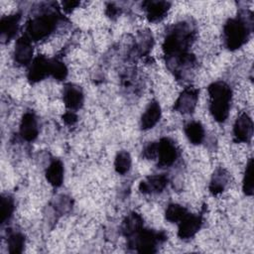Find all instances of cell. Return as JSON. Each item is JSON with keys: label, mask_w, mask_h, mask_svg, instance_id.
Wrapping results in <instances>:
<instances>
[{"label": "cell", "mask_w": 254, "mask_h": 254, "mask_svg": "<svg viewBox=\"0 0 254 254\" xmlns=\"http://www.w3.org/2000/svg\"><path fill=\"white\" fill-rule=\"evenodd\" d=\"M79 5L78 1H64L63 2V9L66 12V13H70L72 12L77 6Z\"/></svg>", "instance_id": "obj_31"}, {"label": "cell", "mask_w": 254, "mask_h": 254, "mask_svg": "<svg viewBox=\"0 0 254 254\" xmlns=\"http://www.w3.org/2000/svg\"><path fill=\"white\" fill-rule=\"evenodd\" d=\"M189 213L188 209L180 204L177 203H171L167 206L166 208V212H165V216L166 219L170 222H180L187 214Z\"/></svg>", "instance_id": "obj_23"}, {"label": "cell", "mask_w": 254, "mask_h": 254, "mask_svg": "<svg viewBox=\"0 0 254 254\" xmlns=\"http://www.w3.org/2000/svg\"><path fill=\"white\" fill-rule=\"evenodd\" d=\"M51 75L58 80H64L67 75L65 64L60 60H51Z\"/></svg>", "instance_id": "obj_28"}, {"label": "cell", "mask_w": 254, "mask_h": 254, "mask_svg": "<svg viewBox=\"0 0 254 254\" xmlns=\"http://www.w3.org/2000/svg\"><path fill=\"white\" fill-rule=\"evenodd\" d=\"M14 60L20 65H28L33 61L32 41L26 35H23L16 41Z\"/></svg>", "instance_id": "obj_11"}, {"label": "cell", "mask_w": 254, "mask_h": 254, "mask_svg": "<svg viewBox=\"0 0 254 254\" xmlns=\"http://www.w3.org/2000/svg\"><path fill=\"white\" fill-rule=\"evenodd\" d=\"M63 99L64 105L70 110H77L83 104V92L81 88L75 84L67 83L64 85Z\"/></svg>", "instance_id": "obj_13"}, {"label": "cell", "mask_w": 254, "mask_h": 254, "mask_svg": "<svg viewBox=\"0 0 254 254\" xmlns=\"http://www.w3.org/2000/svg\"><path fill=\"white\" fill-rule=\"evenodd\" d=\"M171 3L167 1H145L143 7L146 13V17L150 22H159L163 20L169 9Z\"/></svg>", "instance_id": "obj_14"}, {"label": "cell", "mask_w": 254, "mask_h": 254, "mask_svg": "<svg viewBox=\"0 0 254 254\" xmlns=\"http://www.w3.org/2000/svg\"><path fill=\"white\" fill-rule=\"evenodd\" d=\"M201 224H202V216L201 215L191 214L189 212L179 222L178 236L183 240L190 239L200 229Z\"/></svg>", "instance_id": "obj_9"}, {"label": "cell", "mask_w": 254, "mask_h": 254, "mask_svg": "<svg viewBox=\"0 0 254 254\" xmlns=\"http://www.w3.org/2000/svg\"><path fill=\"white\" fill-rule=\"evenodd\" d=\"M21 20V14L15 13L7 15L1 18L0 21V37L3 43L12 40L19 29V23Z\"/></svg>", "instance_id": "obj_12"}, {"label": "cell", "mask_w": 254, "mask_h": 254, "mask_svg": "<svg viewBox=\"0 0 254 254\" xmlns=\"http://www.w3.org/2000/svg\"><path fill=\"white\" fill-rule=\"evenodd\" d=\"M51 75V60L45 56H37L32 63L28 70V79L31 83L39 82Z\"/></svg>", "instance_id": "obj_6"}, {"label": "cell", "mask_w": 254, "mask_h": 254, "mask_svg": "<svg viewBox=\"0 0 254 254\" xmlns=\"http://www.w3.org/2000/svg\"><path fill=\"white\" fill-rule=\"evenodd\" d=\"M185 134L189 141L193 145H198L203 141L204 129L200 122L190 121L185 126Z\"/></svg>", "instance_id": "obj_21"}, {"label": "cell", "mask_w": 254, "mask_h": 254, "mask_svg": "<svg viewBox=\"0 0 254 254\" xmlns=\"http://www.w3.org/2000/svg\"><path fill=\"white\" fill-rule=\"evenodd\" d=\"M158 156V142H150L143 149V157L148 160H154Z\"/></svg>", "instance_id": "obj_29"}, {"label": "cell", "mask_w": 254, "mask_h": 254, "mask_svg": "<svg viewBox=\"0 0 254 254\" xmlns=\"http://www.w3.org/2000/svg\"><path fill=\"white\" fill-rule=\"evenodd\" d=\"M193 39L194 31L188 23H177L166 34L163 52L169 61L177 64V66L190 65L194 62V57L189 54Z\"/></svg>", "instance_id": "obj_1"}, {"label": "cell", "mask_w": 254, "mask_h": 254, "mask_svg": "<svg viewBox=\"0 0 254 254\" xmlns=\"http://www.w3.org/2000/svg\"><path fill=\"white\" fill-rule=\"evenodd\" d=\"M143 223L144 220L140 214L137 212H130L122 221L121 232L125 237L129 238L143 228Z\"/></svg>", "instance_id": "obj_18"}, {"label": "cell", "mask_w": 254, "mask_h": 254, "mask_svg": "<svg viewBox=\"0 0 254 254\" xmlns=\"http://www.w3.org/2000/svg\"><path fill=\"white\" fill-rule=\"evenodd\" d=\"M46 179L55 188L61 187L64 181V165L61 160L54 159L46 170Z\"/></svg>", "instance_id": "obj_19"}, {"label": "cell", "mask_w": 254, "mask_h": 254, "mask_svg": "<svg viewBox=\"0 0 254 254\" xmlns=\"http://www.w3.org/2000/svg\"><path fill=\"white\" fill-rule=\"evenodd\" d=\"M167 239L165 232L142 228L138 233L129 237L128 246L138 253H156L158 245Z\"/></svg>", "instance_id": "obj_4"}, {"label": "cell", "mask_w": 254, "mask_h": 254, "mask_svg": "<svg viewBox=\"0 0 254 254\" xmlns=\"http://www.w3.org/2000/svg\"><path fill=\"white\" fill-rule=\"evenodd\" d=\"M253 135V121L246 113L237 117L233 126V137L237 143H248Z\"/></svg>", "instance_id": "obj_8"}, {"label": "cell", "mask_w": 254, "mask_h": 254, "mask_svg": "<svg viewBox=\"0 0 254 254\" xmlns=\"http://www.w3.org/2000/svg\"><path fill=\"white\" fill-rule=\"evenodd\" d=\"M198 99V89L192 86L185 88L174 104V109L182 114L191 113Z\"/></svg>", "instance_id": "obj_7"}, {"label": "cell", "mask_w": 254, "mask_h": 254, "mask_svg": "<svg viewBox=\"0 0 254 254\" xmlns=\"http://www.w3.org/2000/svg\"><path fill=\"white\" fill-rule=\"evenodd\" d=\"M58 16L55 13L43 14L33 18L26 27V36L31 41H41L48 38L57 28Z\"/></svg>", "instance_id": "obj_5"}, {"label": "cell", "mask_w": 254, "mask_h": 254, "mask_svg": "<svg viewBox=\"0 0 254 254\" xmlns=\"http://www.w3.org/2000/svg\"><path fill=\"white\" fill-rule=\"evenodd\" d=\"M14 198L10 194H2L0 206L1 224H5L11 218L14 211Z\"/></svg>", "instance_id": "obj_24"}, {"label": "cell", "mask_w": 254, "mask_h": 254, "mask_svg": "<svg viewBox=\"0 0 254 254\" xmlns=\"http://www.w3.org/2000/svg\"><path fill=\"white\" fill-rule=\"evenodd\" d=\"M209 94V111L217 122H224L229 114L232 90L230 86L221 80L212 82L208 85Z\"/></svg>", "instance_id": "obj_3"}, {"label": "cell", "mask_w": 254, "mask_h": 254, "mask_svg": "<svg viewBox=\"0 0 254 254\" xmlns=\"http://www.w3.org/2000/svg\"><path fill=\"white\" fill-rule=\"evenodd\" d=\"M168 182V177L164 174L150 176L141 181L139 184V190L145 194L159 193L163 191V190L167 187Z\"/></svg>", "instance_id": "obj_15"}, {"label": "cell", "mask_w": 254, "mask_h": 254, "mask_svg": "<svg viewBox=\"0 0 254 254\" xmlns=\"http://www.w3.org/2000/svg\"><path fill=\"white\" fill-rule=\"evenodd\" d=\"M119 14V9L118 7H116L114 4L112 3H109L107 4L106 6V15L110 18H114V17H117Z\"/></svg>", "instance_id": "obj_32"}, {"label": "cell", "mask_w": 254, "mask_h": 254, "mask_svg": "<svg viewBox=\"0 0 254 254\" xmlns=\"http://www.w3.org/2000/svg\"><path fill=\"white\" fill-rule=\"evenodd\" d=\"M228 173L224 169H217L211 178L210 184H209V191L211 194L216 195L220 192H222L228 184Z\"/></svg>", "instance_id": "obj_20"}, {"label": "cell", "mask_w": 254, "mask_h": 254, "mask_svg": "<svg viewBox=\"0 0 254 254\" xmlns=\"http://www.w3.org/2000/svg\"><path fill=\"white\" fill-rule=\"evenodd\" d=\"M39 134L38 122L35 114L31 111L26 112L20 123V135L21 137L28 142L34 141Z\"/></svg>", "instance_id": "obj_16"}, {"label": "cell", "mask_w": 254, "mask_h": 254, "mask_svg": "<svg viewBox=\"0 0 254 254\" xmlns=\"http://www.w3.org/2000/svg\"><path fill=\"white\" fill-rule=\"evenodd\" d=\"M242 190L246 195L253 194V160L252 159L248 161L245 168Z\"/></svg>", "instance_id": "obj_27"}, {"label": "cell", "mask_w": 254, "mask_h": 254, "mask_svg": "<svg viewBox=\"0 0 254 254\" xmlns=\"http://www.w3.org/2000/svg\"><path fill=\"white\" fill-rule=\"evenodd\" d=\"M161 118V106L158 101L153 100L149 103L145 112L143 113L140 121L142 130H149L153 128Z\"/></svg>", "instance_id": "obj_17"}, {"label": "cell", "mask_w": 254, "mask_h": 254, "mask_svg": "<svg viewBox=\"0 0 254 254\" xmlns=\"http://www.w3.org/2000/svg\"><path fill=\"white\" fill-rule=\"evenodd\" d=\"M178 157V149L175 142L167 137L161 138L158 142V156L159 165L168 167L175 163Z\"/></svg>", "instance_id": "obj_10"}, {"label": "cell", "mask_w": 254, "mask_h": 254, "mask_svg": "<svg viewBox=\"0 0 254 254\" xmlns=\"http://www.w3.org/2000/svg\"><path fill=\"white\" fill-rule=\"evenodd\" d=\"M63 121L66 125H73L77 122V116L73 111H67L63 115Z\"/></svg>", "instance_id": "obj_30"}, {"label": "cell", "mask_w": 254, "mask_h": 254, "mask_svg": "<svg viewBox=\"0 0 254 254\" xmlns=\"http://www.w3.org/2000/svg\"><path fill=\"white\" fill-rule=\"evenodd\" d=\"M9 252L12 254L22 253L25 246V236L19 231H12L7 238Z\"/></svg>", "instance_id": "obj_22"}, {"label": "cell", "mask_w": 254, "mask_h": 254, "mask_svg": "<svg viewBox=\"0 0 254 254\" xmlns=\"http://www.w3.org/2000/svg\"><path fill=\"white\" fill-rule=\"evenodd\" d=\"M248 13V12H247ZM253 27L252 14L228 19L223 27L225 47L230 51L241 48L249 39Z\"/></svg>", "instance_id": "obj_2"}, {"label": "cell", "mask_w": 254, "mask_h": 254, "mask_svg": "<svg viewBox=\"0 0 254 254\" xmlns=\"http://www.w3.org/2000/svg\"><path fill=\"white\" fill-rule=\"evenodd\" d=\"M153 46V37L150 32H141L136 43V51L140 56L147 55Z\"/></svg>", "instance_id": "obj_26"}, {"label": "cell", "mask_w": 254, "mask_h": 254, "mask_svg": "<svg viewBox=\"0 0 254 254\" xmlns=\"http://www.w3.org/2000/svg\"><path fill=\"white\" fill-rule=\"evenodd\" d=\"M131 156L127 151H120L115 157L114 161V168L115 171L120 174L124 175L129 172L131 168Z\"/></svg>", "instance_id": "obj_25"}]
</instances>
